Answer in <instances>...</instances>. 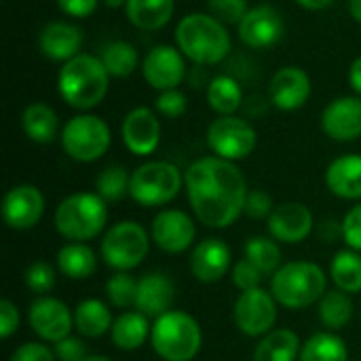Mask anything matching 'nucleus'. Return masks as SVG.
Returning <instances> with one entry per match:
<instances>
[{"label": "nucleus", "mask_w": 361, "mask_h": 361, "mask_svg": "<svg viewBox=\"0 0 361 361\" xmlns=\"http://www.w3.org/2000/svg\"><path fill=\"white\" fill-rule=\"evenodd\" d=\"M190 207L199 222L209 228H228L243 214L247 182L243 171L220 157H203L184 173Z\"/></svg>", "instance_id": "obj_1"}, {"label": "nucleus", "mask_w": 361, "mask_h": 361, "mask_svg": "<svg viewBox=\"0 0 361 361\" xmlns=\"http://www.w3.org/2000/svg\"><path fill=\"white\" fill-rule=\"evenodd\" d=\"M110 74L102 61L91 53H80L66 61L57 76L61 99L76 110H91L99 106L108 93Z\"/></svg>", "instance_id": "obj_2"}, {"label": "nucleus", "mask_w": 361, "mask_h": 361, "mask_svg": "<svg viewBox=\"0 0 361 361\" xmlns=\"http://www.w3.org/2000/svg\"><path fill=\"white\" fill-rule=\"evenodd\" d=\"M178 49L197 66H216L231 53V34L214 15L190 13L176 27Z\"/></svg>", "instance_id": "obj_3"}, {"label": "nucleus", "mask_w": 361, "mask_h": 361, "mask_svg": "<svg viewBox=\"0 0 361 361\" xmlns=\"http://www.w3.org/2000/svg\"><path fill=\"white\" fill-rule=\"evenodd\" d=\"M328 277L324 269L309 260L283 264L271 279V294L286 309H307L319 302L326 294Z\"/></svg>", "instance_id": "obj_4"}, {"label": "nucleus", "mask_w": 361, "mask_h": 361, "mask_svg": "<svg viewBox=\"0 0 361 361\" xmlns=\"http://www.w3.org/2000/svg\"><path fill=\"white\" fill-rule=\"evenodd\" d=\"M108 203L97 192H74L55 209L57 233L74 243H87L99 237L108 222Z\"/></svg>", "instance_id": "obj_5"}, {"label": "nucleus", "mask_w": 361, "mask_h": 361, "mask_svg": "<svg viewBox=\"0 0 361 361\" xmlns=\"http://www.w3.org/2000/svg\"><path fill=\"white\" fill-rule=\"evenodd\" d=\"M150 343L154 353L165 361H192L203 345L197 319L184 311H167L152 324Z\"/></svg>", "instance_id": "obj_6"}, {"label": "nucleus", "mask_w": 361, "mask_h": 361, "mask_svg": "<svg viewBox=\"0 0 361 361\" xmlns=\"http://www.w3.org/2000/svg\"><path fill=\"white\" fill-rule=\"evenodd\" d=\"M184 173L169 161H148L131 173L129 197L144 207H163L178 197Z\"/></svg>", "instance_id": "obj_7"}, {"label": "nucleus", "mask_w": 361, "mask_h": 361, "mask_svg": "<svg viewBox=\"0 0 361 361\" xmlns=\"http://www.w3.org/2000/svg\"><path fill=\"white\" fill-rule=\"evenodd\" d=\"M148 252L150 235L140 222L133 220L116 222L102 237V258L114 271L129 273L146 260Z\"/></svg>", "instance_id": "obj_8"}, {"label": "nucleus", "mask_w": 361, "mask_h": 361, "mask_svg": "<svg viewBox=\"0 0 361 361\" xmlns=\"http://www.w3.org/2000/svg\"><path fill=\"white\" fill-rule=\"evenodd\" d=\"M112 142L110 127L97 114H76L61 129V148L76 163L102 159Z\"/></svg>", "instance_id": "obj_9"}, {"label": "nucleus", "mask_w": 361, "mask_h": 361, "mask_svg": "<svg viewBox=\"0 0 361 361\" xmlns=\"http://www.w3.org/2000/svg\"><path fill=\"white\" fill-rule=\"evenodd\" d=\"M207 144L216 157L235 163L256 150L258 133L245 118L218 116L207 129Z\"/></svg>", "instance_id": "obj_10"}, {"label": "nucleus", "mask_w": 361, "mask_h": 361, "mask_svg": "<svg viewBox=\"0 0 361 361\" xmlns=\"http://www.w3.org/2000/svg\"><path fill=\"white\" fill-rule=\"evenodd\" d=\"M233 317L237 328L245 336H267L277 322V300L264 288L241 292V296L235 302Z\"/></svg>", "instance_id": "obj_11"}, {"label": "nucleus", "mask_w": 361, "mask_h": 361, "mask_svg": "<svg viewBox=\"0 0 361 361\" xmlns=\"http://www.w3.org/2000/svg\"><path fill=\"white\" fill-rule=\"evenodd\" d=\"M27 324L42 343H59L74 328V313L53 296H38L27 307Z\"/></svg>", "instance_id": "obj_12"}, {"label": "nucleus", "mask_w": 361, "mask_h": 361, "mask_svg": "<svg viewBox=\"0 0 361 361\" xmlns=\"http://www.w3.org/2000/svg\"><path fill=\"white\" fill-rule=\"evenodd\" d=\"M142 74L157 91L178 89L186 76L184 53L171 44H157L146 53L142 61Z\"/></svg>", "instance_id": "obj_13"}, {"label": "nucleus", "mask_w": 361, "mask_h": 361, "mask_svg": "<svg viewBox=\"0 0 361 361\" xmlns=\"http://www.w3.org/2000/svg\"><path fill=\"white\" fill-rule=\"evenodd\" d=\"M237 27H239L241 42L247 44L250 49H258V51H264V49H271L273 44H277L286 32L281 13L271 4H258V6L250 8Z\"/></svg>", "instance_id": "obj_14"}, {"label": "nucleus", "mask_w": 361, "mask_h": 361, "mask_svg": "<svg viewBox=\"0 0 361 361\" xmlns=\"http://www.w3.org/2000/svg\"><path fill=\"white\" fill-rule=\"evenodd\" d=\"M150 235L159 250L167 254H182L195 243L197 226L182 209H163L154 216Z\"/></svg>", "instance_id": "obj_15"}, {"label": "nucleus", "mask_w": 361, "mask_h": 361, "mask_svg": "<svg viewBox=\"0 0 361 361\" xmlns=\"http://www.w3.org/2000/svg\"><path fill=\"white\" fill-rule=\"evenodd\" d=\"M44 214V197L32 184L13 186L2 201V218L13 231L34 228Z\"/></svg>", "instance_id": "obj_16"}, {"label": "nucleus", "mask_w": 361, "mask_h": 361, "mask_svg": "<svg viewBox=\"0 0 361 361\" xmlns=\"http://www.w3.org/2000/svg\"><path fill=\"white\" fill-rule=\"evenodd\" d=\"M267 228L275 241L296 245L313 233L315 218L311 209L302 203H281L267 218Z\"/></svg>", "instance_id": "obj_17"}, {"label": "nucleus", "mask_w": 361, "mask_h": 361, "mask_svg": "<svg viewBox=\"0 0 361 361\" xmlns=\"http://www.w3.org/2000/svg\"><path fill=\"white\" fill-rule=\"evenodd\" d=\"M121 133L131 154L150 157L159 148V142H161V123L150 108L137 106L127 112Z\"/></svg>", "instance_id": "obj_18"}, {"label": "nucleus", "mask_w": 361, "mask_h": 361, "mask_svg": "<svg viewBox=\"0 0 361 361\" xmlns=\"http://www.w3.org/2000/svg\"><path fill=\"white\" fill-rule=\"evenodd\" d=\"M322 129L336 142H353L361 137V97L345 95L330 102L322 114Z\"/></svg>", "instance_id": "obj_19"}, {"label": "nucleus", "mask_w": 361, "mask_h": 361, "mask_svg": "<svg viewBox=\"0 0 361 361\" xmlns=\"http://www.w3.org/2000/svg\"><path fill=\"white\" fill-rule=\"evenodd\" d=\"M269 95L275 108L283 112H294L302 108L311 95V78L302 68L286 66L275 72L269 85Z\"/></svg>", "instance_id": "obj_20"}, {"label": "nucleus", "mask_w": 361, "mask_h": 361, "mask_svg": "<svg viewBox=\"0 0 361 361\" xmlns=\"http://www.w3.org/2000/svg\"><path fill=\"white\" fill-rule=\"evenodd\" d=\"M231 247L222 239H205L190 254V273L201 283H218L231 271Z\"/></svg>", "instance_id": "obj_21"}, {"label": "nucleus", "mask_w": 361, "mask_h": 361, "mask_svg": "<svg viewBox=\"0 0 361 361\" xmlns=\"http://www.w3.org/2000/svg\"><path fill=\"white\" fill-rule=\"evenodd\" d=\"M85 34L78 25L68 21H51L40 30L38 47L42 55L51 61H70L72 57L80 55Z\"/></svg>", "instance_id": "obj_22"}, {"label": "nucleus", "mask_w": 361, "mask_h": 361, "mask_svg": "<svg viewBox=\"0 0 361 361\" xmlns=\"http://www.w3.org/2000/svg\"><path fill=\"white\" fill-rule=\"evenodd\" d=\"M176 296V286L165 273H146L137 279L135 309L146 317H161L171 309Z\"/></svg>", "instance_id": "obj_23"}, {"label": "nucleus", "mask_w": 361, "mask_h": 361, "mask_svg": "<svg viewBox=\"0 0 361 361\" xmlns=\"http://www.w3.org/2000/svg\"><path fill=\"white\" fill-rule=\"evenodd\" d=\"M326 186L338 199H361V154H343L326 169Z\"/></svg>", "instance_id": "obj_24"}, {"label": "nucleus", "mask_w": 361, "mask_h": 361, "mask_svg": "<svg viewBox=\"0 0 361 361\" xmlns=\"http://www.w3.org/2000/svg\"><path fill=\"white\" fill-rule=\"evenodd\" d=\"M150 317H146L140 311H125L121 313L110 330V338L112 345L121 351H135L142 345H146V341H150L152 334V326L148 322Z\"/></svg>", "instance_id": "obj_25"}, {"label": "nucleus", "mask_w": 361, "mask_h": 361, "mask_svg": "<svg viewBox=\"0 0 361 361\" xmlns=\"http://www.w3.org/2000/svg\"><path fill=\"white\" fill-rule=\"evenodd\" d=\"M173 0H127L125 13L131 25L144 32L161 30L169 23L173 15Z\"/></svg>", "instance_id": "obj_26"}, {"label": "nucleus", "mask_w": 361, "mask_h": 361, "mask_svg": "<svg viewBox=\"0 0 361 361\" xmlns=\"http://www.w3.org/2000/svg\"><path fill=\"white\" fill-rule=\"evenodd\" d=\"M114 317L106 302L99 298H87L80 300L74 309V328L85 338H99L106 332L112 330Z\"/></svg>", "instance_id": "obj_27"}, {"label": "nucleus", "mask_w": 361, "mask_h": 361, "mask_svg": "<svg viewBox=\"0 0 361 361\" xmlns=\"http://www.w3.org/2000/svg\"><path fill=\"white\" fill-rule=\"evenodd\" d=\"M300 338L288 328L271 330L254 349V361H298L300 360Z\"/></svg>", "instance_id": "obj_28"}, {"label": "nucleus", "mask_w": 361, "mask_h": 361, "mask_svg": "<svg viewBox=\"0 0 361 361\" xmlns=\"http://www.w3.org/2000/svg\"><path fill=\"white\" fill-rule=\"evenodd\" d=\"M57 269L63 277L82 281L95 275L97 271V256L87 243H66L57 252Z\"/></svg>", "instance_id": "obj_29"}, {"label": "nucleus", "mask_w": 361, "mask_h": 361, "mask_svg": "<svg viewBox=\"0 0 361 361\" xmlns=\"http://www.w3.org/2000/svg\"><path fill=\"white\" fill-rule=\"evenodd\" d=\"M21 127L27 140L36 144H51L59 129V118L49 104L34 102L21 114Z\"/></svg>", "instance_id": "obj_30"}, {"label": "nucleus", "mask_w": 361, "mask_h": 361, "mask_svg": "<svg viewBox=\"0 0 361 361\" xmlns=\"http://www.w3.org/2000/svg\"><path fill=\"white\" fill-rule=\"evenodd\" d=\"M317 315H319V322L328 328V332L345 330L353 319L351 294L341 292V290L326 292L324 298L317 302Z\"/></svg>", "instance_id": "obj_31"}, {"label": "nucleus", "mask_w": 361, "mask_h": 361, "mask_svg": "<svg viewBox=\"0 0 361 361\" xmlns=\"http://www.w3.org/2000/svg\"><path fill=\"white\" fill-rule=\"evenodd\" d=\"M207 104L212 106L214 112H218L220 116H233L241 104H243V89L237 82V78L228 76V74H220L216 76L209 85H207Z\"/></svg>", "instance_id": "obj_32"}, {"label": "nucleus", "mask_w": 361, "mask_h": 361, "mask_svg": "<svg viewBox=\"0 0 361 361\" xmlns=\"http://www.w3.org/2000/svg\"><path fill=\"white\" fill-rule=\"evenodd\" d=\"M330 277L336 290L347 294L361 292V254L355 250H341L330 264Z\"/></svg>", "instance_id": "obj_33"}, {"label": "nucleus", "mask_w": 361, "mask_h": 361, "mask_svg": "<svg viewBox=\"0 0 361 361\" xmlns=\"http://www.w3.org/2000/svg\"><path fill=\"white\" fill-rule=\"evenodd\" d=\"M298 361H349V349L336 332H319L302 345Z\"/></svg>", "instance_id": "obj_34"}, {"label": "nucleus", "mask_w": 361, "mask_h": 361, "mask_svg": "<svg viewBox=\"0 0 361 361\" xmlns=\"http://www.w3.org/2000/svg\"><path fill=\"white\" fill-rule=\"evenodd\" d=\"M102 61L110 76L114 78H127L135 72L140 55L137 49L127 40H112L102 49Z\"/></svg>", "instance_id": "obj_35"}, {"label": "nucleus", "mask_w": 361, "mask_h": 361, "mask_svg": "<svg viewBox=\"0 0 361 361\" xmlns=\"http://www.w3.org/2000/svg\"><path fill=\"white\" fill-rule=\"evenodd\" d=\"M245 258L262 273V275H275L283 264L281 247L273 237H252L245 243Z\"/></svg>", "instance_id": "obj_36"}, {"label": "nucleus", "mask_w": 361, "mask_h": 361, "mask_svg": "<svg viewBox=\"0 0 361 361\" xmlns=\"http://www.w3.org/2000/svg\"><path fill=\"white\" fill-rule=\"evenodd\" d=\"M129 186H131V173L121 165L106 167L95 180V192L106 203H118L125 197H129Z\"/></svg>", "instance_id": "obj_37"}, {"label": "nucleus", "mask_w": 361, "mask_h": 361, "mask_svg": "<svg viewBox=\"0 0 361 361\" xmlns=\"http://www.w3.org/2000/svg\"><path fill=\"white\" fill-rule=\"evenodd\" d=\"M106 296L112 307L116 309H129L135 307V296H137V281L133 275L116 271L108 283H106Z\"/></svg>", "instance_id": "obj_38"}, {"label": "nucleus", "mask_w": 361, "mask_h": 361, "mask_svg": "<svg viewBox=\"0 0 361 361\" xmlns=\"http://www.w3.org/2000/svg\"><path fill=\"white\" fill-rule=\"evenodd\" d=\"M23 281L32 294L47 296L55 288V269L44 260H36L25 269Z\"/></svg>", "instance_id": "obj_39"}, {"label": "nucleus", "mask_w": 361, "mask_h": 361, "mask_svg": "<svg viewBox=\"0 0 361 361\" xmlns=\"http://www.w3.org/2000/svg\"><path fill=\"white\" fill-rule=\"evenodd\" d=\"M207 6L216 19L231 25H239L250 11L247 0H207Z\"/></svg>", "instance_id": "obj_40"}, {"label": "nucleus", "mask_w": 361, "mask_h": 361, "mask_svg": "<svg viewBox=\"0 0 361 361\" xmlns=\"http://www.w3.org/2000/svg\"><path fill=\"white\" fill-rule=\"evenodd\" d=\"M154 108L165 118H180L186 112L188 102H186V95L180 89H169V91L159 93V97L154 102Z\"/></svg>", "instance_id": "obj_41"}, {"label": "nucleus", "mask_w": 361, "mask_h": 361, "mask_svg": "<svg viewBox=\"0 0 361 361\" xmlns=\"http://www.w3.org/2000/svg\"><path fill=\"white\" fill-rule=\"evenodd\" d=\"M231 277H233V286L239 288L241 292H247V290H254V288H260L264 275L247 260H239L233 269H231Z\"/></svg>", "instance_id": "obj_42"}, {"label": "nucleus", "mask_w": 361, "mask_h": 361, "mask_svg": "<svg viewBox=\"0 0 361 361\" xmlns=\"http://www.w3.org/2000/svg\"><path fill=\"white\" fill-rule=\"evenodd\" d=\"M275 205H273V199L267 190H250L247 192V199H245V207H243V214L247 218H254V220H264L273 214Z\"/></svg>", "instance_id": "obj_43"}, {"label": "nucleus", "mask_w": 361, "mask_h": 361, "mask_svg": "<svg viewBox=\"0 0 361 361\" xmlns=\"http://www.w3.org/2000/svg\"><path fill=\"white\" fill-rule=\"evenodd\" d=\"M53 353L57 361H82L89 357V349L80 336H66L63 341L55 343Z\"/></svg>", "instance_id": "obj_44"}, {"label": "nucleus", "mask_w": 361, "mask_h": 361, "mask_svg": "<svg viewBox=\"0 0 361 361\" xmlns=\"http://www.w3.org/2000/svg\"><path fill=\"white\" fill-rule=\"evenodd\" d=\"M343 224V239L349 245V250H355L361 254V203L347 212Z\"/></svg>", "instance_id": "obj_45"}, {"label": "nucleus", "mask_w": 361, "mask_h": 361, "mask_svg": "<svg viewBox=\"0 0 361 361\" xmlns=\"http://www.w3.org/2000/svg\"><path fill=\"white\" fill-rule=\"evenodd\" d=\"M8 361H57V357L44 343H23L13 351Z\"/></svg>", "instance_id": "obj_46"}, {"label": "nucleus", "mask_w": 361, "mask_h": 361, "mask_svg": "<svg viewBox=\"0 0 361 361\" xmlns=\"http://www.w3.org/2000/svg\"><path fill=\"white\" fill-rule=\"evenodd\" d=\"M19 328V309L8 300H0V336L6 341L11 338Z\"/></svg>", "instance_id": "obj_47"}, {"label": "nucleus", "mask_w": 361, "mask_h": 361, "mask_svg": "<svg viewBox=\"0 0 361 361\" xmlns=\"http://www.w3.org/2000/svg\"><path fill=\"white\" fill-rule=\"evenodd\" d=\"M99 0H57V6L61 8V13H66L68 17L74 19H87L95 13Z\"/></svg>", "instance_id": "obj_48"}, {"label": "nucleus", "mask_w": 361, "mask_h": 361, "mask_svg": "<svg viewBox=\"0 0 361 361\" xmlns=\"http://www.w3.org/2000/svg\"><path fill=\"white\" fill-rule=\"evenodd\" d=\"M319 237L326 241H334L336 237H343V224H338L336 220H326L324 226L319 228Z\"/></svg>", "instance_id": "obj_49"}, {"label": "nucleus", "mask_w": 361, "mask_h": 361, "mask_svg": "<svg viewBox=\"0 0 361 361\" xmlns=\"http://www.w3.org/2000/svg\"><path fill=\"white\" fill-rule=\"evenodd\" d=\"M349 87L355 91V95L361 97V57L353 59V63L349 68Z\"/></svg>", "instance_id": "obj_50"}, {"label": "nucleus", "mask_w": 361, "mask_h": 361, "mask_svg": "<svg viewBox=\"0 0 361 361\" xmlns=\"http://www.w3.org/2000/svg\"><path fill=\"white\" fill-rule=\"evenodd\" d=\"M334 0H296V4H300L307 11H324L332 4Z\"/></svg>", "instance_id": "obj_51"}, {"label": "nucleus", "mask_w": 361, "mask_h": 361, "mask_svg": "<svg viewBox=\"0 0 361 361\" xmlns=\"http://www.w3.org/2000/svg\"><path fill=\"white\" fill-rule=\"evenodd\" d=\"M349 13L355 21L361 23V0H349Z\"/></svg>", "instance_id": "obj_52"}, {"label": "nucleus", "mask_w": 361, "mask_h": 361, "mask_svg": "<svg viewBox=\"0 0 361 361\" xmlns=\"http://www.w3.org/2000/svg\"><path fill=\"white\" fill-rule=\"evenodd\" d=\"M104 4L110 6V8H118V6L127 4V0H104Z\"/></svg>", "instance_id": "obj_53"}, {"label": "nucleus", "mask_w": 361, "mask_h": 361, "mask_svg": "<svg viewBox=\"0 0 361 361\" xmlns=\"http://www.w3.org/2000/svg\"><path fill=\"white\" fill-rule=\"evenodd\" d=\"M82 361H112L110 357H106V355H89L87 360Z\"/></svg>", "instance_id": "obj_54"}]
</instances>
